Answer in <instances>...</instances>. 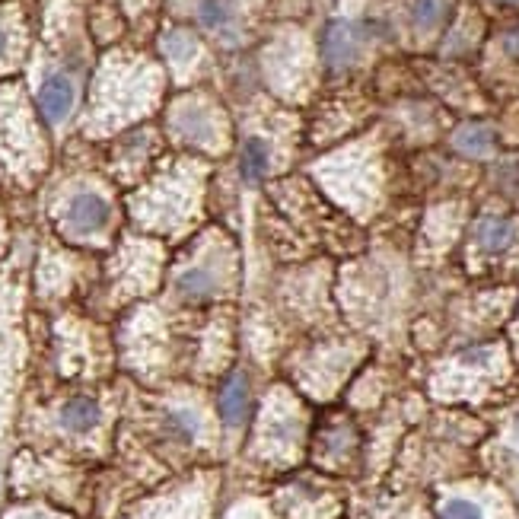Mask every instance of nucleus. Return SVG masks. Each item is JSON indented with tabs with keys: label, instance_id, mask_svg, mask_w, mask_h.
<instances>
[{
	"label": "nucleus",
	"instance_id": "obj_11",
	"mask_svg": "<svg viewBox=\"0 0 519 519\" xmlns=\"http://www.w3.org/2000/svg\"><path fill=\"white\" fill-rule=\"evenodd\" d=\"M198 20L204 29L217 32V36H233L236 32V10L230 0H201Z\"/></svg>",
	"mask_w": 519,
	"mask_h": 519
},
{
	"label": "nucleus",
	"instance_id": "obj_2",
	"mask_svg": "<svg viewBox=\"0 0 519 519\" xmlns=\"http://www.w3.org/2000/svg\"><path fill=\"white\" fill-rule=\"evenodd\" d=\"M172 131H176L185 144H195V147H204V150L223 147V134H227L217 109H211L201 99L179 102L176 112H172Z\"/></svg>",
	"mask_w": 519,
	"mask_h": 519
},
{
	"label": "nucleus",
	"instance_id": "obj_8",
	"mask_svg": "<svg viewBox=\"0 0 519 519\" xmlns=\"http://www.w3.org/2000/svg\"><path fill=\"white\" fill-rule=\"evenodd\" d=\"M99 421H102V405L93 395H74L58 411V424L67 434H90V430L99 427Z\"/></svg>",
	"mask_w": 519,
	"mask_h": 519
},
{
	"label": "nucleus",
	"instance_id": "obj_20",
	"mask_svg": "<svg viewBox=\"0 0 519 519\" xmlns=\"http://www.w3.org/2000/svg\"><path fill=\"white\" fill-rule=\"evenodd\" d=\"M4 51H7V29L0 26V58H4Z\"/></svg>",
	"mask_w": 519,
	"mask_h": 519
},
{
	"label": "nucleus",
	"instance_id": "obj_10",
	"mask_svg": "<svg viewBox=\"0 0 519 519\" xmlns=\"http://www.w3.org/2000/svg\"><path fill=\"white\" fill-rule=\"evenodd\" d=\"M271 169V150L265 137H246V144L239 150V176L246 185H255L268 176Z\"/></svg>",
	"mask_w": 519,
	"mask_h": 519
},
{
	"label": "nucleus",
	"instance_id": "obj_6",
	"mask_svg": "<svg viewBox=\"0 0 519 519\" xmlns=\"http://www.w3.org/2000/svg\"><path fill=\"white\" fill-rule=\"evenodd\" d=\"M360 29L354 23H332L325 29L322 36V55H325V64L332 67V71H344V67H351L360 55Z\"/></svg>",
	"mask_w": 519,
	"mask_h": 519
},
{
	"label": "nucleus",
	"instance_id": "obj_5",
	"mask_svg": "<svg viewBox=\"0 0 519 519\" xmlns=\"http://www.w3.org/2000/svg\"><path fill=\"white\" fill-rule=\"evenodd\" d=\"M252 408V383L246 373H230L223 379L220 395H217V414L227 430H236L246 424Z\"/></svg>",
	"mask_w": 519,
	"mask_h": 519
},
{
	"label": "nucleus",
	"instance_id": "obj_13",
	"mask_svg": "<svg viewBox=\"0 0 519 519\" xmlns=\"http://www.w3.org/2000/svg\"><path fill=\"white\" fill-rule=\"evenodd\" d=\"M453 147L459 153H465V157H488V153L494 150V131L488 125H478V121H472V125H462L456 131Z\"/></svg>",
	"mask_w": 519,
	"mask_h": 519
},
{
	"label": "nucleus",
	"instance_id": "obj_12",
	"mask_svg": "<svg viewBox=\"0 0 519 519\" xmlns=\"http://www.w3.org/2000/svg\"><path fill=\"white\" fill-rule=\"evenodd\" d=\"M163 427H166V434L172 440L188 443V446L198 443L201 440V430H204L201 418H198L192 408H169L166 418H163Z\"/></svg>",
	"mask_w": 519,
	"mask_h": 519
},
{
	"label": "nucleus",
	"instance_id": "obj_3",
	"mask_svg": "<svg viewBox=\"0 0 519 519\" xmlns=\"http://www.w3.org/2000/svg\"><path fill=\"white\" fill-rule=\"evenodd\" d=\"M230 265H223L217 255L201 258L198 265H188L176 274V293L185 303H204L217 300L220 290L230 281Z\"/></svg>",
	"mask_w": 519,
	"mask_h": 519
},
{
	"label": "nucleus",
	"instance_id": "obj_17",
	"mask_svg": "<svg viewBox=\"0 0 519 519\" xmlns=\"http://www.w3.org/2000/svg\"><path fill=\"white\" fill-rule=\"evenodd\" d=\"M440 519H484V513H481L478 504H472V500L453 497V500H446V504H443Z\"/></svg>",
	"mask_w": 519,
	"mask_h": 519
},
{
	"label": "nucleus",
	"instance_id": "obj_19",
	"mask_svg": "<svg viewBox=\"0 0 519 519\" xmlns=\"http://www.w3.org/2000/svg\"><path fill=\"white\" fill-rule=\"evenodd\" d=\"M13 519H58V516H48L42 510H26V513H16Z\"/></svg>",
	"mask_w": 519,
	"mask_h": 519
},
{
	"label": "nucleus",
	"instance_id": "obj_21",
	"mask_svg": "<svg viewBox=\"0 0 519 519\" xmlns=\"http://www.w3.org/2000/svg\"><path fill=\"white\" fill-rule=\"evenodd\" d=\"M507 4H519V0H507Z\"/></svg>",
	"mask_w": 519,
	"mask_h": 519
},
{
	"label": "nucleus",
	"instance_id": "obj_9",
	"mask_svg": "<svg viewBox=\"0 0 519 519\" xmlns=\"http://www.w3.org/2000/svg\"><path fill=\"white\" fill-rule=\"evenodd\" d=\"M516 239V227L507 217H481L475 223V246L484 255H500L513 246Z\"/></svg>",
	"mask_w": 519,
	"mask_h": 519
},
{
	"label": "nucleus",
	"instance_id": "obj_1",
	"mask_svg": "<svg viewBox=\"0 0 519 519\" xmlns=\"http://www.w3.org/2000/svg\"><path fill=\"white\" fill-rule=\"evenodd\" d=\"M303 440V411L290 402L287 392H274L265 408V418L258 424L255 449L265 462H290L300 453Z\"/></svg>",
	"mask_w": 519,
	"mask_h": 519
},
{
	"label": "nucleus",
	"instance_id": "obj_14",
	"mask_svg": "<svg viewBox=\"0 0 519 519\" xmlns=\"http://www.w3.org/2000/svg\"><path fill=\"white\" fill-rule=\"evenodd\" d=\"M449 13H453V0H414L411 23L421 32H434L449 20Z\"/></svg>",
	"mask_w": 519,
	"mask_h": 519
},
{
	"label": "nucleus",
	"instance_id": "obj_7",
	"mask_svg": "<svg viewBox=\"0 0 519 519\" xmlns=\"http://www.w3.org/2000/svg\"><path fill=\"white\" fill-rule=\"evenodd\" d=\"M74 102H77V86L67 74H51V77L42 80L39 109H42L45 121H51V125H61V121L74 112Z\"/></svg>",
	"mask_w": 519,
	"mask_h": 519
},
{
	"label": "nucleus",
	"instance_id": "obj_18",
	"mask_svg": "<svg viewBox=\"0 0 519 519\" xmlns=\"http://www.w3.org/2000/svg\"><path fill=\"white\" fill-rule=\"evenodd\" d=\"M504 48H507V55H510V58H519V29L507 32V39H504Z\"/></svg>",
	"mask_w": 519,
	"mask_h": 519
},
{
	"label": "nucleus",
	"instance_id": "obj_16",
	"mask_svg": "<svg viewBox=\"0 0 519 519\" xmlns=\"http://www.w3.org/2000/svg\"><path fill=\"white\" fill-rule=\"evenodd\" d=\"M163 51H166L169 61L188 64V61H195V55H198V42H195V36H188V32L172 29L163 36Z\"/></svg>",
	"mask_w": 519,
	"mask_h": 519
},
{
	"label": "nucleus",
	"instance_id": "obj_4",
	"mask_svg": "<svg viewBox=\"0 0 519 519\" xmlns=\"http://www.w3.org/2000/svg\"><path fill=\"white\" fill-rule=\"evenodd\" d=\"M109 220H112V207L96 192H77L64 204V227L74 236H96L109 227Z\"/></svg>",
	"mask_w": 519,
	"mask_h": 519
},
{
	"label": "nucleus",
	"instance_id": "obj_15",
	"mask_svg": "<svg viewBox=\"0 0 519 519\" xmlns=\"http://www.w3.org/2000/svg\"><path fill=\"white\" fill-rule=\"evenodd\" d=\"M354 443L351 437V427L338 421V424H328L322 434H319V462L325 459L328 465H332L335 459H344L348 456V446Z\"/></svg>",
	"mask_w": 519,
	"mask_h": 519
}]
</instances>
